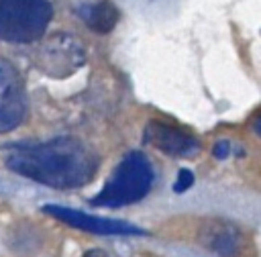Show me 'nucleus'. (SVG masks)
<instances>
[{
  "instance_id": "1",
  "label": "nucleus",
  "mask_w": 261,
  "mask_h": 257,
  "mask_svg": "<svg viewBox=\"0 0 261 257\" xmlns=\"http://www.w3.org/2000/svg\"><path fill=\"white\" fill-rule=\"evenodd\" d=\"M6 167L43 186L73 190L94 177L98 157L73 137H55L41 143L14 145L6 155Z\"/></svg>"
},
{
  "instance_id": "2",
  "label": "nucleus",
  "mask_w": 261,
  "mask_h": 257,
  "mask_svg": "<svg viewBox=\"0 0 261 257\" xmlns=\"http://www.w3.org/2000/svg\"><path fill=\"white\" fill-rule=\"evenodd\" d=\"M153 167L145 153L130 151L122 157L118 167L112 171L104 188L90 200L92 206L120 208L143 200L153 186Z\"/></svg>"
},
{
  "instance_id": "3",
  "label": "nucleus",
  "mask_w": 261,
  "mask_h": 257,
  "mask_svg": "<svg viewBox=\"0 0 261 257\" xmlns=\"http://www.w3.org/2000/svg\"><path fill=\"white\" fill-rule=\"evenodd\" d=\"M53 16L49 0H0V41H39Z\"/></svg>"
},
{
  "instance_id": "4",
  "label": "nucleus",
  "mask_w": 261,
  "mask_h": 257,
  "mask_svg": "<svg viewBox=\"0 0 261 257\" xmlns=\"http://www.w3.org/2000/svg\"><path fill=\"white\" fill-rule=\"evenodd\" d=\"M84 61V45L69 33L51 35L37 51V67L51 78H67Z\"/></svg>"
},
{
  "instance_id": "5",
  "label": "nucleus",
  "mask_w": 261,
  "mask_h": 257,
  "mask_svg": "<svg viewBox=\"0 0 261 257\" xmlns=\"http://www.w3.org/2000/svg\"><path fill=\"white\" fill-rule=\"evenodd\" d=\"M27 116V92L16 67L0 59V133L22 124Z\"/></svg>"
},
{
  "instance_id": "6",
  "label": "nucleus",
  "mask_w": 261,
  "mask_h": 257,
  "mask_svg": "<svg viewBox=\"0 0 261 257\" xmlns=\"http://www.w3.org/2000/svg\"><path fill=\"white\" fill-rule=\"evenodd\" d=\"M43 212L82 230L94 233V235H145L143 228L124 222V220H110V218H100V216H92L73 208H65V206H55V204H47L43 206Z\"/></svg>"
},
{
  "instance_id": "7",
  "label": "nucleus",
  "mask_w": 261,
  "mask_h": 257,
  "mask_svg": "<svg viewBox=\"0 0 261 257\" xmlns=\"http://www.w3.org/2000/svg\"><path fill=\"white\" fill-rule=\"evenodd\" d=\"M143 139L147 145L155 147L157 151L171 155V157H181V159H190L196 157L200 153V143L188 135L186 131L159 122V120H151L145 131H143Z\"/></svg>"
},
{
  "instance_id": "8",
  "label": "nucleus",
  "mask_w": 261,
  "mask_h": 257,
  "mask_svg": "<svg viewBox=\"0 0 261 257\" xmlns=\"http://www.w3.org/2000/svg\"><path fill=\"white\" fill-rule=\"evenodd\" d=\"M198 241L220 257H237L243 247V233L232 222L222 218H208L198 228Z\"/></svg>"
},
{
  "instance_id": "9",
  "label": "nucleus",
  "mask_w": 261,
  "mask_h": 257,
  "mask_svg": "<svg viewBox=\"0 0 261 257\" xmlns=\"http://www.w3.org/2000/svg\"><path fill=\"white\" fill-rule=\"evenodd\" d=\"M86 24L94 33H110L118 22V8L110 0H100L86 10Z\"/></svg>"
},
{
  "instance_id": "10",
  "label": "nucleus",
  "mask_w": 261,
  "mask_h": 257,
  "mask_svg": "<svg viewBox=\"0 0 261 257\" xmlns=\"http://www.w3.org/2000/svg\"><path fill=\"white\" fill-rule=\"evenodd\" d=\"M192 184H194V173L190 171V169H179V173H177V179H175V186H173V192H186V190H190L192 188Z\"/></svg>"
},
{
  "instance_id": "11",
  "label": "nucleus",
  "mask_w": 261,
  "mask_h": 257,
  "mask_svg": "<svg viewBox=\"0 0 261 257\" xmlns=\"http://www.w3.org/2000/svg\"><path fill=\"white\" fill-rule=\"evenodd\" d=\"M212 155H214L216 159H226V157L230 155V143H228V141H218V143L214 145V149H212Z\"/></svg>"
},
{
  "instance_id": "12",
  "label": "nucleus",
  "mask_w": 261,
  "mask_h": 257,
  "mask_svg": "<svg viewBox=\"0 0 261 257\" xmlns=\"http://www.w3.org/2000/svg\"><path fill=\"white\" fill-rule=\"evenodd\" d=\"M84 257H108L102 249H88L86 253H84Z\"/></svg>"
}]
</instances>
